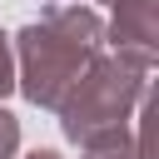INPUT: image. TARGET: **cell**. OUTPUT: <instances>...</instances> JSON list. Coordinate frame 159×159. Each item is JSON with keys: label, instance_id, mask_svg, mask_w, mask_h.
Here are the masks:
<instances>
[{"label": "cell", "instance_id": "7a4b0ae2", "mask_svg": "<svg viewBox=\"0 0 159 159\" xmlns=\"http://www.w3.org/2000/svg\"><path fill=\"white\" fill-rule=\"evenodd\" d=\"M144 75L149 70L124 60V55H99L75 80V89L60 99V109H55L65 139H75L80 149H99V144L129 139V114L149 94Z\"/></svg>", "mask_w": 159, "mask_h": 159}, {"label": "cell", "instance_id": "6da1fadb", "mask_svg": "<svg viewBox=\"0 0 159 159\" xmlns=\"http://www.w3.org/2000/svg\"><path fill=\"white\" fill-rule=\"evenodd\" d=\"M20 89L40 109H60V99L75 89V80L99 60L104 50V25L84 5H50L35 25L20 35Z\"/></svg>", "mask_w": 159, "mask_h": 159}, {"label": "cell", "instance_id": "277c9868", "mask_svg": "<svg viewBox=\"0 0 159 159\" xmlns=\"http://www.w3.org/2000/svg\"><path fill=\"white\" fill-rule=\"evenodd\" d=\"M84 159H149V94L139 99V134L99 144V149H84Z\"/></svg>", "mask_w": 159, "mask_h": 159}, {"label": "cell", "instance_id": "8992f818", "mask_svg": "<svg viewBox=\"0 0 159 159\" xmlns=\"http://www.w3.org/2000/svg\"><path fill=\"white\" fill-rule=\"evenodd\" d=\"M15 89V65H10V45H5V35H0V99Z\"/></svg>", "mask_w": 159, "mask_h": 159}, {"label": "cell", "instance_id": "52a82bcc", "mask_svg": "<svg viewBox=\"0 0 159 159\" xmlns=\"http://www.w3.org/2000/svg\"><path fill=\"white\" fill-rule=\"evenodd\" d=\"M25 159H65V154H55V149H35V154H25Z\"/></svg>", "mask_w": 159, "mask_h": 159}, {"label": "cell", "instance_id": "3957f363", "mask_svg": "<svg viewBox=\"0 0 159 159\" xmlns=\"http://www.w3.org/2000/svg\"><path fill=\"white\" fill-rule=\"evenodd\" d=\"M114 55L134 65H154V40H159V0H114Z\"/></svg>", "mask_w": 159, "mask_h": 159}, {"label": "cell", "instance_id": "5b68a950", "mask_svg": "<svg viewBox=\"0 0 159 159\" xmlns=\"http://www.w3.org/2000/svg\"><path fill=\"white\" fill-rule=\"evenodd\" d=\"M15 144H20V119L0 109V159H15Z\"/></svg>", "mask_w": 159, "mask_h": 159}]
</instances>
